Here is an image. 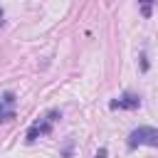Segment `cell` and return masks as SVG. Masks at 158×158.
<instances>
[{
  "label": "cell",
  "instance_id": "obj_1",
  "mask_svg": "<svg viewBox=\"0 0 158 158\" xmlns=\"http://www.w3.org/2000/svg\"><path fill=\"white\" fill-rule=\"evenodd\" d=\"M57 118H62V114H59L57 109H54V111H49V114H44L42 118H37V121H35V123L30 126V131H27V143H35V141H37L40 136L49 133Z\"/></svg>",
  "mask_w": 158,
  "mask_h": 158
},
{
  "label": "cell",
  "instance_id": "obj_2",
  "mask_svg": "<svg viewBox=\"0 0 158 158\" xmlns=\"http://www.w3.org/2000/svg\"><path fill=\"white\" fill-rule=\"evenodd\" d=\"M128 146L136 148V146H153L158 148V128L153 126H138L128 133Z\"/></svg>",
  "mask_w": 158,
  "mask_h": 158
},
{
  "label": "cell",
  "instance_id": "obj_3",
  "mask_svg": "<svg viewBox=\"0 0 158 158\" xmlns=\"http://www.w3.org/2000/svg\"><path fill=\"white\" fill-rule=\"evenodd\" d=\"M138 106H141V96L131 94V91H126L116 101H111V109H138Z\"/></svg>",
  "mask_w": 158,
  "mask_h": 158
},
{
  "label": "cell",
  "instance_id": "obj_4",
  "mask_svg": "<svg viewBox=\"0 0 158 158\" xmlns=\"http://www.w3.org/2000/svg\"><path fill=\"white\" fill-rule=\"evenodd\" d=\"M10 118H15L12 104H5V101L0 99V121H10Z\"/></svg>",
  "mask_w": 158,
  "mask_h": 158
},
{
  "label": "cell",
  "instance_id": "obj_5",
  "mask_svg": "<svg viewBox=\"0 0 158 158\" xmlns=\"http://www.w3.org/2000/svg\"><path fill=\"white\" fill-rule=\"evenodd\" d=\"M96 158H106V148H99L96 151Z\"/></svg>",
  "mask_w": 158,
  "mask_h": 158
},
{
  "label": "cell",
  "instance_id": "obj_6",
  "mask_svg": "<svg viewBox=\"0 0 158 158\" xmlns=\"http://www.w3.org/2000/svg\"><path fill=\"white\" fill-rule=\"evenodd\" d=\"M0 25H2V7H0Z\"/></svg>",
  "mask_w": 158,
  "mask_h": 158
}]
</instances>
